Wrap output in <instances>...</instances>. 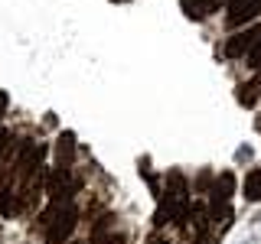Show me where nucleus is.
<instances>
[{"label": "nucleus", "instance_id": "3", "mask_svg": "<svg viewBox=\"0 0 261 244\" xmlns=\"http://www.w3.org/2000/svg\"><path fill=\"white\" fill-rule=\"evenodd\" d=\"M258 13H261V0H232V4H228L225 26L228 29H242L245 23H251Z\"/></svg>", "mask_w": 261, "mask_h": 244}, {"label": "nucleus", "instance_id": "12", "mask_svg": "<svg viewBox=\"0 0 261 244\" xmlns=\"http://www.w3.org/2000/svg\"><path fill=\"white\" fill-rule=\"evenodd\" d=\"M7 101H10V95L0 92V117H4V111H7Z\"/></svg>", "mask_w": 261, "mask_h": 244}, {"label": "nucleus", "instance_id": "11", "mask_svg": "<svg viewBox=\"0 0 261 244\" xmlns=\"http://www.w3.org/2000/svg\"><path fill=\"white\" fill-rule=\"evenodd\" d=\"M10 130H4V134H0V160H4V153H7V143H10Z\"/></svg>", "mask_w": 261, "mask_h": 244}, {"label": "nucleus", "instance_id": "10", "mask_svg": "<svg viewBox=\"0 0 261 244\" xmlns=\"http://www.w3.org/2000/svg\"><path fill=\"white\" fill-rule=\"evenodd\" d=\"M245 59H248V65H251V69H261V36L255 39V46L248 49V55H245Z\"/></svg>", "mask_w": 261, "mask_h": 244}, {"label": "nucleus", "instance_id": "6", "mask_svg": "<svg viewBox=\"0 0 261 244\" xmlns=\"http://www.w3.org/2000/svg\"><path fill=\"white\" fill-rule=\"evenodd\" d=\"M56 157H59L62 166H69V163L79 157L75 153V134H72V130H62L59 134V140H56Z\"/></svg>", "mask_w": 261, "mask_h": 244}, {"label": "nucleus", "instance_id": "13", "mask_svg": "<svg viewBox=\"0 0 261 244\" xmlns=\"http://www.w3.org/2000/svg\"><path fill=\"white\" fill-rule=\"evenodd\" d=\"M150 244H167V241H163V238H153V241H150Z\"/></svg>", "mask_w": 261, "mask_h": 244}, {"label": "nucleus", "instance_id": "7", "mask_svg": "<svg viewBox=\"0 0 261 244\" xmlns=\"http://www.w3.org/2000/svg\"><path fill=\"white\" fill-rule=\"evenodd\" d=\"M179 10L190 16V20L202 23V20L212 13V7H209V0H179Z\"/></svg>", "mask_w": 261, "mask_h": 244}, {"label": "nucleus", "instance_id": "9", "mask_svg": "<svg viewBox=\"0 0 261 244\" xmlns=\"http://www.w3.org/2000/svg\"><path fill=\"white\" fill-rule=\"evenodd\" d=\"M242 192H245V199H248V202H261V169H251V173L245 176Z\"/></svg>", "mask_w": 261, "mask_h": 244}, {"label": "nucleus", "instance_id": "4", "mask_svg": "<svg viewBox=\"0 0 261 244\" xmlns=\"http://www.w3.org/2000/svg\"><path fill=\"white\" fill-rule=\"evenodd\" d=\"M261 36V26H248V29H235L232 36H228V43L222 46V52L228 55V59H235V55H248V49L255 46V39Z\"/></svg>", "mask_w": 261, "mask_h": 244}, {"label": "nucleus", "instance_id": "1", "mask_svg": "<svg viewBox=\"0 0 261 244\" xmlns=\"http://www.w3.org/2000/svg\"><path fill=\"white\" fill-rule=\"evenodd\" d=\"M75 218H79V208L72 205V202H59V205L46 215V222H49L46 244H65V241H69L72 228H75Z\"/></svg>", "mask_w": 261, "mask_h": 244}, {"label": "nucleus", "instance_id": "8", "mask_svg": "<svg viewBox=\"0 0 261 244\" xmlns=\"http://www.w3.org/2000/svg\"><path fill=\"white\" fill-rule=\"evenodd\" d=\"M235 95H239V101L245 104V108H255L258 104V98H261V81H245V85L235 88Z\"/></svg>", "mask_w": 261, "mask_h": 244}, {"label": "nucleus", "instance_id": "14", "mask_svg": "<svg viewBox=\"0 0 261 244\" xmlns=\"http://www.w3.org/2000/svg\"><path fill=\"white\" fill-rule=\"evenodd\" d=\"M114 4H124V0H114Z\"/></svg>", "mask_w": 261, "mask_h": 244}, {"label": "nucleus", "instance_id": "5", "mask_svg": "<svg viewBox=\"0 0 261 244\" xmlns=\"http://www.w3.org/2000/svg\"><path fill=\"white\" fill-rule=\"evenodd\" d=\"M232 192H235V176L232 173H222L216 182L209 186V202H212V205H225Z\"/></svg>", "mask_w": 261, "mask_h": 244}, {"label": "nucleus", "instance_id": "2", "mask_svg": "<svg viewBox=\"0 0 261 244\" xmlns=\"http://www.w3.org/2000/svg\"><path fill=\"white\" fill-rule=\"evenodd\" d=\"M49 182H46V192L53 195V202H69L72 195H75V189H79V179L69 173V166H59V169H53V173L46 176Z\"/></svg>", "mask_w": 261, "mask_h": 244}]
</instances>
